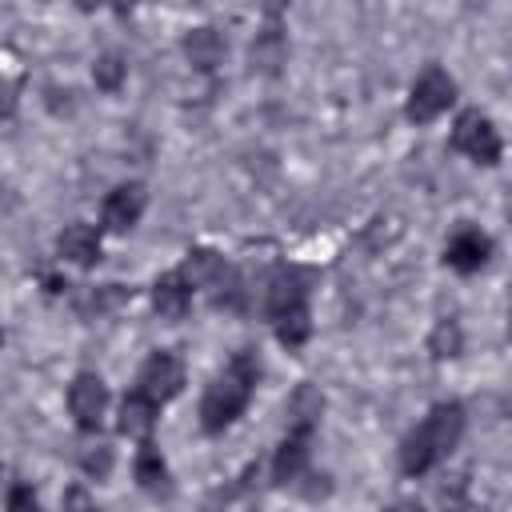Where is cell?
<instances>
[{"instance_id":"obj_1","label":"cell","mask_w":512,"mask_h":512,"mask_svg":"<svg viewBox=\"0 0 512 512\" xmlns=\"http://www.w3.org/2000/svg\"><path fill=\"white\" fill-rule=\"evenodd\" d=\"M260 376H264V364H260L256 348L232 352V360L216 372V380H212V384L204 388V396H200V428H204L208 436L228 432V428L248 412Z\"/></svg>"},{"instance_id":"obj_2","label":"cell","mask_w":512,"mask_h":512,"mask_svg":"<svg viewBox=\"0 0 512 512\" xmlns=\"http://www.w3.org/2000/svg\"><path fill=\"white\" fill-rule=\"evenodd\" d=\"M312 280L316 272L312 268H300V264H280L268 280V292H264V312L272 320V332L276 340L296 352L308 344L312 336V308H308V292H312Z\"/></svg>"},{"instance_id":"obj_3","label":"cell","mask_w":512,"mask_h":512,"mask_svg":"<svg viewBox=\"0 0 512 512\" xmlns=\"http://www.w3.org/2000/svg\"><path fill=\"white\" fill-rule=\"evenodd\" d=\"M464 404L460 400H440L428 408V416L400 440V472L404 476H428L440 460L452 456V448L464 436Z\"/></svg>"},{"instance_id":"obj_4","label":"cell","mask_w":512,"mask_h":512,"mask_svg":"<svg viewBox=\"0 0 512 512\" xmlns=\"http://www.w3.org/2000/svg\"><path fill=\"white\" fill-rule=\"evenodd\" d=\"M448 144H452L460 156H468V160H476V164H484V168H496V164L504 160L500 128H496L492 116L480 112V108H464V112L456 116Z\"/></svg>"},{"instance_id":"obj_5","label":"cell","mask_w":512,"mask_h":512,"mask_svg":"<svg viewBox=\"0 0 512 512\" xmlns=\"http://www.w3.org/2000/svg\"><path fill=\"white\" fill-rule=\"evenodd\" d=\"M452 104H456V80H452L440 64H428V68L412 80V88H408L404 116H408L412 124H432V120H440Z\"/></svg>"},{"instance_id":"obj_6","label":"cell","mask_w":512,"mask_h":512,"mask_svg":"<svg viewBox=\"0 0 512 512\" xmlns=\"http://www.w3.org/2000/svg\"><path fill=\"white\" fill-rule=\"evenodd\" d=\"M136 388H140L148 400H156V404L176 400V396L184 392V360H180L176 352H168V348H156V352L140 364Z\"/></svg>"},{"instance_id":"obj_7","label":"cell","mask_w":512,"mask_h":512,"mask_svg":"<svg viewBox=\"0 0 512 512\" xmlns=\"http://www.w3.org/2000/svg\"><path fill=\"white\" fill-rule=\"evenodd\" d=\"M104 408H108V384L100 372L84 368L72 376L68 384V412L76 420L80 432H100V420H104Z\"/></svg>"},{"instance_id":"obj_8","label":"cell","mask_w":512,"mask_h":512,"mask_svg":"<svg viewBox=\"0 0 512 512\" xmlns=\"http://www.w3.org/2000/svg\"><path fill=\"white\" fill-rule=\"evenodd\" d=\"M492 236L484 232V228H476V224H460L452 236H448V244H444V264L452 268V272H460V276H476V272H484L488 268V260H492Z\"/></svg>"},{"instance_id":"obj_9","label":"cell","mask_w":512,"mask_h":512,"mask_svg":"<svg viewBox=\"0 0 512 512\" xmlns=\"http://www.w3.org/2000/svg\"><path fill=\"white\" fill-rule=\"evenodd\" d=\"M144 208H148V192H144V184H136V180L116 184V188L104 196V204H100V228L124 236V232H132V228L140 224Z\"/></svg>"},{"instance_id":"obj_10","label":"cell","mask_w":512,"mask_h":512,"mask_svg":"<svg viewBox=\"0 0 512 512\" xmlns=\"http://www.w3.org/2000/svg\"><path fill=\"white\" fill-rule=\"evenodd\" d=\"M308 456H312V432L308 428H288L284 440L276 444V456H272V484L292 488L308 472Z\"/></svg>"},{"instance_id":"obj_11","label":"cell","mask_w":512,"mask_h":512,"mask_svg":"<svg viewBox=\"0 0 512 512\" xmlns=\"http://www.w3.org/2000/svg\"><path fill=\"white\" fill-rule=\"evenodd\" d=\"M176 272H180V280L196 292V288H220L232 268H228V260H224L216 248H188Z\"/></svg>"},{"instance_id":"obj_12","label":"cell","mask_w":512,"mask_h":512,"mask_svg":"<svg viewBox=\"0 0 512 512\" xmlns=\"http://www.w3.org/2000/svg\"><path fill=\"white\" fill-rule=\"evenodd\" d=\"M180 48H184L188 64L200 68V72H212V68L224 64V56H228V40H224V32L212 28V24H196V28H188L184 40H180Z\"/></svg>"},{"instance_id":"obj_13","label":"cell","mask_w":512,"mask_h":512,"mask_svg":"<svg viewBox=\"0 0 512 512\" xmlns=\"http://www.w3.org/2000/svg\"><path fill=\"white\" fill-rule=\"evenodd\" d=\"M56 252H60V260H68V264H76V268H96L100 256H104L100 232H96L92 224L76 220V224H68V228L56 236Z\"/></svg>"},{"instance_id":"obj_14","label":"cell","mask_w":512,"mask_h":512,"mask_svg":"<svg viewBox=\"0 0 512 512\" xmlns=\"http://www.w3.org/2000/svg\"><path fill=\"white\" fill-rule=\"evenodd\" d=\"M156 416H160V404L148 400L140 388H132V392H124V400H120L116 432L128 436V440H148L152 428H156Z\"/></svg>"},{"instance_id":"obj_15","label":"cell","mask_w":512,"mask_h":512,"mask_svg":"<svg viewBox=\"0 0 512 512\" xmlns=\"http://www.w3.org/2000/svg\"><path fill=\"white\" fill-rule=\"evenodd\" d=\"M132 476H136V484H140L148 496H172V472H168V460H164V452H160L152 440H140L136 460H132Z\"/></svg>"},{"instance_id":"obj_16","label":"cell","mask_w":512,"mask_h":512,"mask_svg":"<svg viewBox=\"0 0 512 512\" xmlns=\"http://www.w3.org/2000/svg\"><path fill=\"white\" fill-rule=\"evenodd\" d=\"M152 312L160 320H184L188 308H192V288L180 280V272H164L152 280Z\"/></svg>"},{"instance_id":"obj_17","label":"cell","mask_w":512,"mask_h":512,"mask_svg":"<svg viewBox=\"0 0 512 512\" xmlns=\"http://www.w3.org/2000/svg\"><path fill=\"white\" fill-rule=\"evenodd\" d=\"M284 60H288V40H284V32H280V28H260L256 40H252V48H248L252 72L276 76V72L284 68Z\"/></svg>"},{"instance_id":"obj_18","label":"cell","mask_w":512,"mask_h":512,"mask_svg":"<svg viewBox=\"0 0 512 512\" xmlns=\"http://www.w3.org/2000/svg\"><path fill=\"white\" fill-rule=\"evenodd\" d=\"M320 416H324V392L316 384H300L292 396H288V428H308L316 432L320 428Z\"/></svg>"},{"instance_id":"obj_19","label":"cell","mask_w":512,"mask_h":512,"mask_svg":"<svg viewBox=\"0 0 512 512\" xmlns=\"http://www.w3.org/2000/svg\"><path fill=\"white\" fill-rule=\"evenodd\" d=\"M428 352H432V360H456V356L464 352V332H460L456 316H440V320L432 324V332H428Z\"/></svg>"},{"instance_id":"obj_20","label":"cell","mask_w":512,"mask_h":512,"mask_svg":"<svg viewBox=\"0 0 512 512\" xmlns=\"http://www.w3.org/2000/svg\"><path fill=\"white\" fill-rule=\"evenodd\" d=\"M92 80H96L100 92H120L124 80H128V64H124V56H120V52H104V56L92 64Z\"/></svg>"},{"instance_id":"obj_21","label":"cell","mask_w":512,"mask_h":512,"mask_svg":"<svg viewBox=\"0 0 512 512\" xmlns=\"http://www.w3.org/2000/svg\"><path fill=\"white\" fill-rule=\"evenodd\" d=\"M80 468H84L92 480H108V472H112V448H108V444H88V448L80 452Z\"/></svg>"},{"instance_id":"obj_22","label":"cell","mask_w":512,"mask_h":512,"mask_svg":"<svg viewBox=\"0 0 512 512\" xmlns=\"http://www.w3.org/2000/svg\"><path fill=\"white\" fill-rule=\"evenodd\" d=\"M60 512H100V504L92 500V492L84 484H68L60 496Z\"/></svg>"},{"instance_id":"obj_23","label":"cell","mask_w":512,"mask_h":512,"mask_svg":"<svg viewBox=\"0 0 512 512\" xmlns=\"http://www.w3.org/2000/svg\"><path fill=\"white\" fill-rule=\"evenodd\" d=\"M292 488H296L300 496H308V500H324V496L332 492V480H328V472H312V468H308Z\"/></svg>"},{"instance_id":"obj_24","label":"cell","mask_w":512,"mask_h":512,"mask_svg":"<svg viewBox=\"0 0 512 512\" xmlns=\"http://www.w3.org/2000/svg\"><path fill=\"white\" fill-rule=\"evenodd\" d=\"M4 512H44V508H40V496H36L28 484H12Z\"/></svg>"},{"instance_id":"obj_25","label":"cell","mask_w":512,"mask_h":512,"mask_svg":"<svg viewBox=\"0 0 512 512\" xmlns=\"http://www.w3.org/2000/svg\"><path fill=\"white\" fill-rule=\"evenodd\" d=\"M440 508H444V512H468V504H464V476H460L452 488H448V484L440 488Z\"/></svg>"},{"instance_id":"obj_26","label":"cell","mask_w":512,"mask_h":512,"mask_svg":"<svg viewBox=\"0 0 512 512\" xmlns=\"http://www.w3.org/2000/svg\"><path fill=\"white\" fill-rule=\"evenodd\" d=\"M16 100H20V84L0 80V120H8L16 112Z\"/></svg>"},{"instance_id":"obj_27","label":"cell","mask_w":512,"mask_h":512,"mask_svg":"<svg viewBox=\"0 0 512 512\" xmlns=\"http://www.w3.org/2000/svg\"><path fill=\"white\" fill-rule=\"evenodd\" d=\"M384 512H424V508H420L416 500H396V504H388Z\"/></svg>"},{"instance_id":"obj_28","label":"cell","mask_w":512,"mask_h":512,"mask_svg":"<svg viewBox=\"0 0 512 512\" xmlns=\"http://www.w3.org/2000/svg\"><path fill=\"white\" fill-rule=\"evenodd\" d=\"M200 512H216V504H204V508H200Z\"/></svg>"},{"instance_id":"obj_29","label":"cell","mask_w":512,"mask_h":512,"mask_svg":"<svg viewBox=\"0 0 512 512\" xmlns=\"http://www.w3.org/2000/svg\"><path fill=\"white\" fill-rule=\"evenodd\" d=\"M0 344H4V328H0Z\"/></svg>"}]
</instances>
